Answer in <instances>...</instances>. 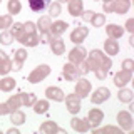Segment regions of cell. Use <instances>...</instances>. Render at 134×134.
<instances>
[{"label":"cell","mask_w":134,"mask_h":134,"mask_svg":"<svg viewBox=\"0 0 134 134\" xmlns=\"http://www.w3.org/2000/svg\"><path fill=\"white\" fill-rule=\"evenodd\" d=\"M86 62H87V65H89V70H92V72L96 74V77H97L99 81H104V79L107 77V72L112 67V60L102 52V50H97V49H94L92 52L87 54Z\"/></svg>","instance_id":"6da1fadb"},{"label":"cell","mask_w":134,"mask_h":134,"mask_svg":"<svg viewBox=\"0 0 134 134\" xmlns=\"http://www.w3.org/2000/svg\"><path fill=\"white\" fill-rule=\"evenodd\" d=\"M131 8V0H111L109 3H104L102 10L106 14H117V15H124L126 12Z\"/></svg>","instance_id":"7a4b0ae2"},{"label":"cell","mask_w":134,"mask_h":134,"mask_svg":"<svg viewBox=\"0 0 134 134\" xmlns=\"http://www.w3.org/2000/svg\"><path fill=\"white\" fill-rule=\"evenodd\" d=\"M50 74V67L47 64H40V65H37L35 69L32 70L30 74H29V77H27V81L30 82V84H37V82H40V81H44L45 77Z\"/></svg>","instance_id":"3957f363"},{"label":"cell","mask_w":134,"mask_h":134,"mask_svg":"<svg viewBox=\"0 0 134 134\" xmlns=\"http://www.w3.org/2000/svg\"><path fill=\"white\" fill-rule=\"evenodd\" d=\"M117 124H119L121 131H131L132 126H134L131 112H127V111H119L117 112Z\"/></svg>","instance_id":"277c9868"},{"label":"cell","mask_w":134,"mask_h":134,"mask_svg":"<svg viewBox=\"0 0 134 134\" xmlns=\"http://www.w3.org/2000/svg\"><path fill=\"white\" fill-rule=\"evenodd\" d=\"M64 100H65V107H67V111L70 112V114H77L79 111H81V97H79L77 94H69L67 97H64Z\"/></svg>","instance_id":"5b68a950"},{"label":"cell","mask_w":134,"mask_h":134,"mask_svg":"<svg viewBox=\"0 0 134 134\" xmlns=\"http://www.w3.org/2000/svg\"><path fill=\"white\" fill-rule=\"evenodd\" d=\"M62 75L65 77V81H70V82H75L81 77V74L77 70V65L72 64V62H65L64 64V67H62Z\"/></svg>","instance_id":"8992f818"},{"label":"cell","mask_w":134,"mask_h":134,"mask_svg":"<svg viewBox=\"0 0 134 134\" xmlns=\"http://www.w3.org/2000/svg\"><path fill=\"white\" fill-rule=\"evenodd\" d=\"M91 89H92V86H91V82L87 81V79H81V77H79L77 81H75V89H74V92L81 99L87 97V96L91 94Z\"/></svg>","instance_id":"52a82bcc"},{"label":"cell","mask_w":134,"mask_h":134,"mask_svg":"<svg viewBox=\"0 0 134 134\" xmlns=\"http://www.w3.org/2000/svg\"><path fill=\"white\" fill-rule=\"evenodd\" d=\"M89 35V29L84 27V25H79V27H75L72 32H70V40L74 42L75 45H81L84 40H86V37Z\"/></svg>","instance_id":"ba28073f"},{"label":"cell","mask_w":134,"mask_h":134,"mask_svg":"<svg viewBox=\"0 0 134 134\" xmlns=\"http://www.w3.org/2000/svg\"><path fill=\"white\" fill-rule=\"evenodd\" d=\"M86 57H87V50L84 49L82 45H75V47L69 52V62H72L75 65H77L79 62L86 60Z\"/></svg>","instance_id":"9c48e42d"},{"label":"cell","mask_w":134,"mask_h":134,"mask_svg":"<svg viewBox=\"0 0 134 134\" xmlns=\"http://www.w3.org/2000/svg\"><path fill=\"white\" fill-rule=\"evenodd\" d=\"M111 97V91L107 87H97L94 91V94H91V102L92 104H102Z\"/></svg>","instance_id":"30bf717a"},{"label":"cell","mask_w":134,"mask_h":134,"mask_svg":"<svg viewBox=\"0 0 134 134\" xmlns=\"http://www.w3.org/2000/svg\"><path fill=\"white\" fill-rule=\"evenodd\" d=\"M47 44H49V47H50V50H52L54 55H62V54L65 52V44H64V40H62L60 37H57V35H52Z\"/></svg>","instance_id":"8fae6325"},{"label":"cell","mask_w":134,"mask_h":134,"mask_svg":"<svg viewBox=\"0 0 134 134\" xmlns=\"http://www.w3.org/2000/svg\"><path fill=\"white\" fill-rule=\"evenodd\" d=\"M102 121H104V112L100 111V109L94 107V109H91V111L87 112V122H89V126H91L92 129L97 127Z\"/></svg>","instance_id":"7c38bea8"},{"label":"cell","mask_w":134,"mask_h":134,"mask_svg":"<svg viewBox=\"0 0 134 134\" xmlns=\"http://www.w3.org/2000/svg\"><path fill=\"white\" fill-rule=\"evenodd\" d=\"M27 57H29V54H27V50H25V49H17L15 54H14L12 69H14V70H20V69H22V65H24V62L27 60Z\"/></svg>","instance_id":"4fadbf2b"},{"label":"cell","mask_w":134,"mask_h":134,"mask_svg":"<svg viewBox=\"0 0 134 134\" xmlns=\"http://www.w3.org/2000/svg\"><path fill=\"white\" fill-rule=\"evenodd\" d=\"M132 81V72H129V70H124V69H121L119 72H117L116 75H114V84L117 87H124L126 84H129Z\"/></svg>","instance_id":"5bb4252c"},{"label":"cell","mask_w":134,"mask_h":134,"mask_svg":"<svg viewBox=\"0 0 134 134\" xmlns=\"http://www.w3.org/2000/svg\"><path fill=\"white\" fill-rule=\"evenodd\" d=\"M45 97H47L49 100H55V102H62L64 100V91L60 89V87H54V86H50L45 89Z\"/></svg>","instance_id":"9a60e30c"},{"label":"cell","mask_w":134,"mask_h":134,"mask_svg":"<svg viewBox=\"0 0 134 134\" xmlns=\"http://www.w3.org/2000/svg\"><path fill=\"white\" fill-rule=\"evenodd\" d=\"M39 131H40L42 134H54V132H60V134H64V132H65L64 129L59 127V126L54 122V121H45V122H42Z\"/></svg>","instance_id":"2e32d148"},{"label":"cell","mask_w":134,"mask_h":134,"mask_svg":"<svg viewBox=\"0 0 134 134\" xmlns=\"http://www.w3.org/2000/svg\"><path fill=\"white\" fill-rule=\"evenodd\" d=\"M70 126H72V129L77 131V132H87L91 129L87 119H81V117H75V116L70 119Z\"/></svg>","instance_id":"e0dca14e"},{"label":"cell","mask_w":134,"mask_h":134,"mask_svg":"<svg viewBox=\"0 0 134 134\" xmlns=\"http://www.w3.org/2000/svg\"><path fill=\"white\" fill-rule=\"evenodd\" d=\"M22 45H25V47H37V45L40 44L39 40V34H25L22 35V39L19 40Z\"/></svg>","instance_id":"ac0fdd59"},{"label":"cell","mask_w":134,"mask_h":134,"mask_svg":"<svg viewBox=\"0 0 134 134\" xmlns=\"http://www.w3.org/2000/svg\"><path fill=\"white\" fill-rule=\"evenodd\" d=\"M12 70V60L3 50H0V75H7Z\"/></svg>","instance_id":"d6986e66"},{"label":"cell","mask_w":134,"mask_h":134,"mask_svg":"<svg viewBox=\"0 0 134 134\" xmlns=\"http://www.w3.org/2000/svg\"><path fill=\"white\" fill-rule=\"evenodd\" d=\"M104 52H106L107 55H116V54H119V42L116 39L107 37V39L104 40Z\"/></svg>","instance_id":"ffe728a7"},{"label":"cell","mask_w":134,"mask_h":134,"mask_svg":"<svg viewBox=\"0 0 134 134\" xmlns=\"http://www.w3.org/2000/svg\"><path fill=\"white\" fill-rule=\"evenodd\" d=\"M84 12L82 0H69V14L72 17H81Z\"/></svg>","instance_id":"44dd1931"},{"label":"cell","mask_w":134,"mask_h":134,"mask_svg":"<svg viewBox=\"0 0 134 134\" xmlns=\"http://www.w3.org/2000/svg\"><path fill=\"white\" fill-rule=\"evenodd\" d=\"M67 22H64V20H57V22H54V24H50V35H57V37H60L62 34H64L67 30Z\"/></svg>","instance_id":"7402d4cb"},{"label":"cell","mask_w":134,"mask_h":134,"mask_svg":"<svg viewBox=\"0 0 134 134\" xmlns=\"http://www.w3.org/2000/svg\"><path fill=\"white\" fill-rule=\"evenodd\" d=\"M106 32H107V37H111V39H121L124 34V29L117 24H109L106 27Z\"/></svg>","instance_id":"603a6c76"},{"label":"cell","mask_w":134,"mask_h":134,"mask_svg":"<svg viewBox=\"0 0 134 134\" xmlns=\"http://www.w3.org/2000/svg\"><path fill=\"white\" fill-rule=\"evenodd\" d=\"M29 2V7H30L32 12L39 14V12H44L45 8L49 7V2L50 0H27Z\"/></svg>","instance_id":"cb8c5ba5"},{"label":"cell","mask_w":134,"mask_h":134,"mask_svg":"<svg viewBox=\"0 0 134 134\" xmlns=\"http://www.w3.org/2000/svg\"><path fill=\"white\" fill-rule=\"evenodd\" d=\"M7 107H8V111H17L19 107H22V94H14V96H10L7 100Z\"/></svg>","instance_id":"d4e9b609"},{"label":"cell","mask_w":134,"mask_h":134,"mask_svg":"<svg viewBox=\"0 0 134 134\" xmlns=\"http://www.w3.org/2000/svg\"><path fill=\"white\" fill-rule=\"evenodd\" d=\"M15 86H17V82H15L14 77H7V75H5L3 79H0V91H2V92H10V91H14Z\"/></svg>","instance_id":"484cf974"},{"label":"cell","mask_w":134,"mask_h":134,"mask_svg":"<svg viewBox=\"0 0 134 134\" xmlns=\"http://www.w3.org/2000/svg\"><path fill=\"white\" fill-rule=\"evenodd\" d=\"M50 24H52L50 17L49 15H44V17H40V19L37 20L35 27H37V30H39L40 34H44V32H50L49 30V29H50Z\"/></svg>","instance_id":"4316f807"},{"label":"cell","mask_w":134,"mask_h":134,"mask_svg":"<svg viewBox=\"0 0 134 134\" xmlns=\"http://www.w3.org/2000/svg\"><path fill=\"white\" fill-rule=\"evenodd\" d=\"M10 34H12V37L19 42L20 39H22V35H24V24H20V22L12 24L10 25Z\"/></svg>","instance_id":"83f0119b"},{"label":"cell","mask_w":134,"mask_h":134,"mask_svg":"<svg viewBox=\"0 0 134 134\" xmlns=\"http://www.w3.org/2000/svg\"><path fill=\"white\" fill-rule=\"evenodd\" d=\"M134 97L132 91L131 89H126V87H121V91L117 92V99L121 100V102H131Z\"/></svg>","instance_id":"f1b7e54d"},{"label":"cell","mask_w":134,"mask_h":134,"mask_svg":"<svg viewBox=\"0 0 134 134\" xmlns=\"http://www.w3.org/2000/svg\"><path fill=\"white\" fill-rule=\"evenodd\" d=\"M32 107L35 114H45L49 111V100H35Z\"/></svg>","instance_id":"f546056e"},{"label":"cell","mask_w":134,"mask_h":134,"mask_svg":"<svg viewBox=\"0 0 134 134\" xmlns=\"http://www.w3.org/2000/svg\"><path fill=\"white\" fill-rule=\"evenodd\" d=\"M10 121H12V124H15V126H20V124H24L25 122V114L22 111H12L10 112Z\"/></svg>","instance_id":"4dcf8cb0"},{"label":"cell","mask_w":134,"mask_h":134,"mask_svg":"<svg viewBox=\"0 0 134 134\" xmlns=\"http://www.w3.org/2000/svg\"><path fill=\"white\" fill-rule=\"evenodd\" d=\"M22 94V106H27V107H32L34 102L37 100V96L34 92H20Z\"/></svg>","instance_id":"1f68e13d"},{"label":"cell","mask_w":134,"mask_h":134,"mask_svg":"<svg viewBox=\"0 0 134 134\" xmlns=\"http://www.w3.org/2000/svg\"><path fill=\"white\" fill-rule=\"evenodd\" d=\"M7 8H8V14L10 15H17L22 10V3H20V0H8Z\"/></svg>","instance_id":"d6a6232c"},{"label":"cell","mask_w":134,"mask_h":134,"mask_svg":"<svg viewBox=\"0 0 134 134\" xmlns=\"http://www.w3.org/2000/svg\"><path fill=\"white\" fill-rule=\"evenodd\" d=\"M121 134V127H114V126H106V127H94V134Z\"/></svg>","instance_id":"836d02e7"},{"label":"cell","mask_w":134,"mask_h":134,"mask_svg":"<svg viewBox=\"0 0 134 134\" xmlns=\"http://www.w3.org/2000/svg\"><path fill=\"white\" fill-rule=\"evenodd\" d=\"M91 24L94 25V27H102V25L106 24V17H104V14H94Z\"/></svg>","instance_id":"e575fe53"},{"label":"cell","mask_w":134,"mask_h":134,"mask_svg":"<svg viewBox=\"0 0 134 134\" xmlns=\"http://www.w3.org/2000/svg\"><path fill=\"white\" fill-rule=\"evenodd\" d=\"M60 12H62V8H60V3H59V2L52 3V5L49 7V17H50V19H52V17L60 15Z\"/></svg>","instance_id":"d590c367"},{"label":"cell","mask_w":134,"mask_h":134,"mask_svg":"<svg viewBox=\"0 0 134 134\" xmlns=\"http://www.w3.org/2000/svg\"><path fill=\"white\" fill-rule=\"evenodd\" d=\"M12 40H14V37H12V34H10V32H2V34H0V44H3V45H10V44H12Z\"/></svg>","instance_id":"8d00e7d4"},{"label":"cell","mask_w":134,"mask_h":134,"mask_svg":"<svg viewBox=\"0 0 134 134\" xmlns=\"http://www.w3.org/2000/svg\"><path fill=\"white\" fill-rule=\"evenodd\" d=\"M12 25V15H0V29H7Z\"/></svg>","instance_id":"74e56055"},{"label":"cell","mask_w":134,"mask_h":134,"mask_svg":"<svg viewBox=\"0 0 134 134\" xmlns=\"http://www.w3.org/2000/svg\"><path fill=\"white\" fill-rule=\"evenodd\" d=\"M24 32H25V34H37V27H35V24L30 22V20H27V22L24 24Z\"/></svg>","instance_id":"f35d334b"},{"label":"cell","mask_w":134,"mask_h":134,"mask_svg":"<svg viewBox=\"0 0 134 134\" xmlns=\"http://www.w3.org/2000/svg\"><path fill=\"white\" fill-rule=\"evenodd\" d=\"M77 70H79V74H81V75H86L87 72H91L89 65H87L86 60H82V62H79V64H77Z\"/></svg>","instance_id":"ab89813d"},{"label":"cell","mask_w":134,"mask_h":134,"mask_svg":"<svg viewBox=\"0 0 134 134\" xmlns=\"http://www.w3.org/2000/svg\"><path fill=\"white\" fill-rule=\"evenodd\" d=\"M122 69L132 72V70H134V60H132V59H124V60H122Z\"/></svg>","instance_id":"60d3db41"},{"label":"cell","mask_w":134,"mask_h":134,"mask_svg":"<svg viewBox=\"0 0 134 134\" xmlns=\"http://www.w3.org/2000/svg\"><path fill=\"white\" fill-rule=\"evenodd\" d=\"M94 14H96L94 10H84L81 17H82V20H84V22H91V20H92V17H94Z\"/></svg>","instance_id":"b9f144b4"},{"label":"cell","mask_w":134,"mask_h":134,"mask_svg":"<svg viewBox=\"0 0 134 134\" xmlns=\"http://www.w3.org/2000/svg\"><path fill=\"white\" fill-rule=\"evenodd\" d=\"M124 30H127V32H134V19H129L127 22H126V25H124Z\"/></svg>","instance_id":"7bdbcfd3"},{"label":"cell","mask_w":134,"mask_h":134,"mask_svg":"<svg viewBox=\"0 0 134 134\" xmlns=\"http://www.w3.org/2000/svg\"><path fill=\"white\" fill-rule=\"evenodd\" d=\"M5 114H10V111H8L7 104L2 102V104H0V116H5Z\"/></svg>","instance_id":"ee69618b"},{"label":"cell","mask_w":134,"mask_h":134,"mask_svg":"<svg viewBox=\"0 0 134 134\" xmlns=\"http://www.w3.org/2000/svg\"><path fill=\"white\" fill-rule=\"evenodd\" d=\"M8 134H19V129H15V127H12V129H8L7 131Z\"/></svg>","instance_id":"f6af8a7d"},{"label":"cell","mask_w":134,"mask_h":134,"mask_svg":"<svg viewBox=\"0 0 134 134\" xmlns=\"http://www.w3.org/2000/svg\"><path fill=\"white\" fill-rule=\"evenodd\" d=\"M129 45H134V35L131 34V37H129Z\"/></svg>","instance_id":"bcb514c9"},{"label":"cell","mask_w":134,"mask_h":134,"mask_svg":"<svg viewBox=\"0 0 134 134\" xmlns=\"http://www.w3.org/2000/svg\"><path fill=\"white\" fill-rule=\"evenodd\" d=\"M59 3H65V2H69V0H57Z\"/></svg>","instance_id":"7dc6e473"},{"label":"cell","mask_w":134,"mask_h":134,"mask_svg":"<svg viewBox=\"0 0 134 134\" xmlns=\"http://www.w3.org/2000/svg\"><path fill=\"white\" fill-rule=\"evenodd\" d=\"M102 2H104V3H109V2H111V0H102Z\"/></svg>","instance_id":"c3c4849f"},{"label":"cell","mask_w":134,"mask_h":134,"mask_svg":"<svg viewBox=\"0 0 134 134\" xmlns=\"http://www.w3.org/2000/svg\"><path fill=\"white\" fill-rule=\"evenodd\" d=\"M0 2H2V0H0Z\"/></svg>","instance_id":"681fc988"}]
</instances>
